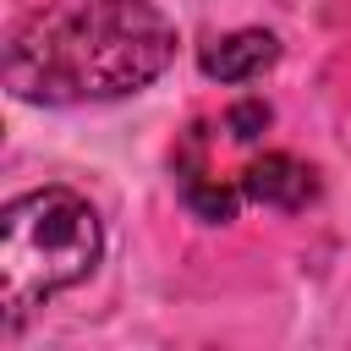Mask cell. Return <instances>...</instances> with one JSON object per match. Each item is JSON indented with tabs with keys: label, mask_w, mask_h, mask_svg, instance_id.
I'll return each mask as SVG.
<instances>
[{
	"label": "cell",
	"mask_w": 351,
	"mask_h": 351,
	"mask_svg": "<svg viewBox=\"0 0 351 351\" xmlns=\"http://www.w3.org/2000/svg\"><path fill=\"white\" fill-rule=\"evenodd\" d=\"M176 60L154 0H66L33 11L5 49V88L27 104H104L148 88Z\"/></svg>",
	"instance_id": "1"
},
{
	"label": "cell",
	"mask_w": 351,
	"mask_h": 351,
	"mask_svg": "<svg viewBox=\"0 0 351 351\" xmlns=\"http://www.w3.org/2000/svg\"><path fill=\"white\" fill-rule=\"evenodd\" d=\"M241 197L247 203H263V208H307L318 197V170L285 148H269L258 159L241 165Z\"/></svg>",
	"instance_id": "3"
},
{
	"label": "cell",
	"mask_w": 351,
	"mask_h": 351,
	"mask_svg": "<svg viewBox=\"0 0 351 351\" xmlns=\"http://www.w3.org/2000/svg\"><path fill=\"white\" fill-rule=\"evenodd\" d=\"M104 258L99 208L71 186H33L0 214V307L5 335L27 324L49 296L82 285Z\"/></svg>",
	"instance_id": "2"
},
{
	"label": "cell",
	"mask_w": 351,
	"mask_h": 351,
	"mask_svg": "<svg viewBox=\"0 0 351 351\" xmlns=\"http://www.w3.org/2000/svg\"><path fill=\"white\" fill-rule=\"evenodd\" d=\"M274 60H280V38L263 33V27H236V33L208 38V44L197 49L203 77H214V82H252V77H263Z\"/></svg>",
	"instance_id": "4"
}]
</instances>
